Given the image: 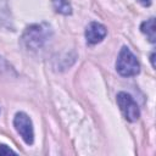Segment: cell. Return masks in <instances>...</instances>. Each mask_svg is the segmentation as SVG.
Returning a JSON list of instances; mask_svg holds the SVG:
<instances>
[{
    "label": "cell",
    "mask_w": 156,
    "mask_h": 156,
    "mask_svg": "<svg viewBox=\"0 0 156 156\" xmlns=\"http://www.w3.org/2000/svg\"><path fill=\"white\" fill-rule=\"evenodd\" d=\"M140 30L143 34H145L150 43H155L156 40V29H155V18L151 17L141 23Z\"/></svg>",
    "instance_id": "8992f818"
},
{
    "label": "cell",
    "mask_w": 156,
    "mask_h": 156,
    "mask_svg": "<svg viewBox=\"0 0 156 156\" xmlns=\"http://www.w3.org/2000/svg\"><path fill=\"white\" fill-rule=\"evenodd\" d=\"M116 69L123 77H132L139 73L140 71L139 61L136 60L135 55L129 50V48L123 46L121 49L116 61Z\"/></svg>",
    "instance_id": "7a4b0ae2"
},
{
    "label": "cell",
    "mask_w": 156,
    "mask_h": 156,
    "mask_svg": "<svg viewBox=\"0 0 156 156\" xmlns=\"http://www.w3.org/2000/svg\"><path fill=\"white\" fill-rule=\"evenodd\" d=\"M85 39L87 43L90 45H95L104 40L107 34L106 27L99 22H90L85 28Z\"/></svg>",
    "instance_id": "5b68a950"
},
{
    "label": "cell",
    "mask_w": 156,
    "mask_h": 156,
    "mask_svg": "<svg viewBox=\"0 0 156 156\" xmlns=\"http://www.w3.org/2000/svg\"><path fill=\"white\" fill-rule=\"evenodd\" d=\"M13 126L23 141L27 145H32L34 141V129L29 116L24 112H17L13 117Z\"/></svg>",
    "instance_id": "3957f363"
},
{
    "label": "cell",
    "mask_w": 156,
    "mask_h": 156,
    "mask_svg": "<svg viewBox=\"0 0 156 156\" xmlns=\"http://www.w3.org/2000/svg\"><path fill=\"white\" fill-rule=\"evenodd\" d=\"M6 155H16V151L11 150L7 145L0 144V156H6Z\"/></svg>",
    "instance_id": "ba28073f"
},
{
    "label": "cell",
    "mask_w": 156,
    "mask_h": 156,
    "mask_svg": "<svg viewBox=\"0 0 156 156\" xmlns=\"http://www.w3.org/2000/svg\"><path fill=\"white\" fill-rule=\"evenodd\" d=\"M154 57H155V52H152V54H151V56H150V60H151V65H152V67H155V62H154Z\"/></svg>",
    "instance_id": "30bf717a"
},
{
    "label": "cell",
    "mask_w": 156,
    "mask_h": 156,
    "mask_svg": "<svg viewBox=\"0 0 156 156\" xmlns=\"http://www.w3.org/2000/svg\"><path fill=\"white\" fill-rule=\"evenodd\" d=\"M117 104L118 107L121 110V112L123 113L124 118L128 122H136L140 117V110L136 105V102L134 101V99L132 98V95L121 91L117 94Z\"/></svg>",
    "instance_id": "277c9868"
},
{
    "label": "cell",
    "mask_w": 156,
    "mask_h": 156,
    "mask_svg": "<svg viewBox=\"0 0 156 156\" xmlns=\"http://www.w3.org/2000/svg\"><path fill=\"white\" fill-rule=\"evenodd\" d=\"M52 34L51 27L48 23H35L28 26L22 34V44L27 50L38 51L44 48Z\"/></svg>",
    "instance_id": "6da1fadb"
},
{
    "label": "cell",
    "mask_w": 156,
    "mask_h": 156,
    "mask_svg": "<svg viewBox=\"0 0 156 156\" xmlns=\"http://www.w3.org/2000/svg\"><path fill=\"white\" fill-rule=\"evenodd\" d=\"M138 1L144 6H150L151 5V0H138Z\"/></svg>",
    "instance_id": "9c48e42d"
},
{
    "label": "cell",
    "mask_w": 156,
    "mask_h": 156,
    "mask_svg": "<svg viewBox=\"0 0 156 156\" xmlns=\"http://www.w3.org/2000/svg\"><path fill=\"white\" fill-rule=\"evenodd\" d=\"M52 6L57 13L68 16L72 13V6L68 0H51Z\"/></svg>",
    "instance_id": "52a82bcc"
}]
</instances>
